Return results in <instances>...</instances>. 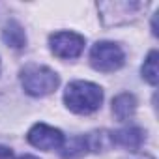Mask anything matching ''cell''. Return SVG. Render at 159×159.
I'll list each match as a JSON object with an SVG mask.
<instances>
[{
  "label": "cell",
  "mask_w": 159,
  "mask_h": 159,
  "mask_svg": "<svg viewBox=\"0 0 159 159\" xmlns=\"http://www.w3.org/2000/svg\"><path fill=\"white\" fill-rule=\"evenodd\" d=\"M64 103L75 114H92L103 103V90L90 81H73L64 90Z\"/></svg>",
  "instance_id": "1"
},
{
  "label": "cell",
  "mask_w": 159,
  "mask_h": 159,
  "mask_svg": "<svg viewBox=\"0 0 159 159\" xmlns=\"http://www.w3.org/2000/svg\"><path fill=\"white\" fill-rule=\"evenodd\" d=\"M19 81L23 90L32 98H43L52 94L60 86V75L49 66L26 64L19 71Z\"/></svg>",
  "instance_id": "2"
},
{
  "label": "cell",
  "mask_w": 159,
  "mask_h": 159,
  "mask_svg": "<svg viewBox=\"0 0 159 159\" xmlns=\"http://www.w3.org/2000/svg\"><path fill=\"white\" fill-rule=\"evenodd\" d=\"M125 62L124 49L114 41H98L90 51V64L96 71L114 73Z\"/></svg>",
  "instance_id": "3"
},
{
  "label": "cell",
  "mask_w": 159,
  "mask_h": 159,
  "mask_svg": "<svg viewBox=\"0 0 159 159\" xmlns=\"http://www.w3.org/2000/svg\"><path fill=\"white\" fill-rule=\"evenodd\" d=\"M84 45H86L84 36L77 34V32L60 30V32H54L49 36V49L60 60L79 58L84 51Z\"/></svg>",
  "instance_id": "4"
},
{
  "label": "cell",
  "mask_w": 159,
  "mask_h": 159,
  "mask_svg": "<svg viewBox=\"0 0 159 159\" xmlns=\"http://www.w3.org/2000/svg\"><path fill=\"white\" fill-rule=\"evenodd\" d=\"M144 6L146 4L142 2H98V10L105 26H116L137 19Z\"/></svg>",
  "instance_id": "5"
},
{
  "label": "cell",
  "mask_w": 159,
  "mask_h": 159,
  "mask_svg": "<svg viewBox=\"0 0 159 159\" xmlns=\"http://www.w3.org/2000/svg\"><path fill=\"white\" fill-rule=\"evenodd\" d=\"M64 133L58 127L47 125V124H34L26 135V140L43 152H52V150H60V146L64 144Z\"/></svg>",
  "instance_id": "6"
},
{
  "label": "cell",
  "mask_w": 159,
  "mask_h": 159,
  "mask_svg": "<svg viewBox=\"0 0 159 159\" xmlns=\"http://www.w3.org/2000/svg\"><path fill=\"white\" fill-rule=\"evenodd\" d=\"M144 140H146V133L139 125H127V127L111 131L112 146H122L127 150H139Z\"/></svg>",
  "instance_id": "7"
},
{
  "label": "cell",
  "mask_w": 159,
  "mask_h": 159,
  "mask_svg": "<svg viewBox=\"0 0 159 159\" xmlns=\"http://www.w3.org/2000/svg\"><path fill=\"white\" fill-rule=\"evenodd\" d=\"M137 98L129 92H124V94H118L114 99H112V114L118 122H125L129 120L135 111H137Z\"/></svg>",
  "instance_id": "8"
},
{
  "label": "cell",
  "mask_w": 159,
  "mask_h": 159,
  "mask_svg": "<svg viewBox=\"0 0 159 159\" xmlns=\"http://www.w3.org/2000/svg\"><path fill=\"white\" fill-rule=\"evenodd\" d=\"M90 152L86 135H77L71 139H64V144L60 146L62 159H79Z\"/></svg>",
  "instance_id": "9"
},
{
  "label": "cell",
  "mask_w": 159,
  "mask_h": 159,
  "mask_svg": "<svg viewBox=\"0 0 159 159\" xmlns=\"http://www.w3.org/2000/svg\"><path fill=\"white\" fill-rule=\"evenodd\" d=\"M2 41L11 49H23L26 45V34L21 23H17L15 19H10L2 28Z\"/></svg>",
  "instance_id": "10"
},
{
  "label": "cell",
  "mask_w": 159,
  "mask_h": 159,
  "mask_svg": "<svg viewBox=\"0 0 159 159\" xmlns=\"http://www.w3.org/2000/svg\"><path fill=\"white\" fill-rule=\"evenodd\" d=\"M140 73H142V79L146 83H150L152 86H157V81H159V52L155 49L148 52V56L140 67Z\"/></svg>",
  "instance_id": "11"
},
{
  "label": "cell",
  "mask_w": 159,
  "mask_h": 159,
  "mask_svg": "<svg viewBox=\"0 0 159 159\" xmlns=\"http://www.w3.org/2000/svg\"><path fill=\"white\" fill-rule=\"evenodd\" d=\"M0 159H15L13 150L8 148V146H2V144H0Z\"/></svg>",
  "instance_id": "12"
},
{
  "label": "cell",
  "mask_w": 159,
  "mask_h": 159,
  "mask_svg": "<svg viewBox=\"0 0 159 159\" xmlns=\"http://www.w3.org/2000/svg\"><path fill=\"white\" fill-rule=\"evenodd\" d=\"M133 159H153V157L148 155V153H144V155H137V157H133Z\"/></svg>",
  "instance_id": "13"
},
{
  "label": "cell",
  "mask_w": 159,
  "mask_h": 159,
  "mask_svg": "<svg viewBox=\"0 0 159 159\" xmlns=\"http://www.w3.org/2000/svg\"><path fill=\"white\" fill-rule=\"evenodd\" d=\"M19 159H38L36 155H23V157H19Z\"/></svg>",
  "instance_id": "14"
}]
</instances>
